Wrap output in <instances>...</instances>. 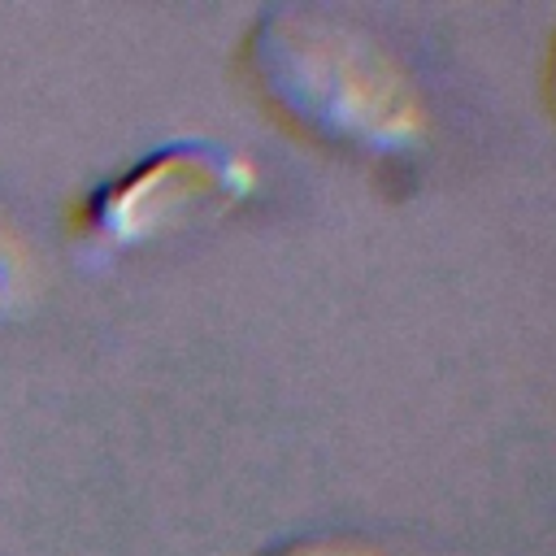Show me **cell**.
<instances>
[{
	"mask_svg": "<svg viewBox=\"0 0 556 556\" xmlns=\"http://www.w3.org/2000/svg\"><path fill=\"white\" fill-rule=\"evenodd\" d=\"M243 61L256 91L308 139L404 161L426 139V104L395 52L330 4H269L256 13Z\"/></svg>",
	"mask_w": 556,
	"mask_h": 556,
	"instance_id": "obj_1",
	"label": "cell"
},
{
	"mask_svg": "<svg viewBox=\"0 0 556 556\" xmlns=\"http://www.w3.org/2000/svg\"><path fill=\"white\" fill-rule=\"evenodd\" d=\"M252 182V165L222 143H165L135 161L126 174L109 178L91 195L87 222L100 239L143 243L230 213L239 200H248Z\"/></svg>",
	"mask_w": 556,
	"mask_h": 556,
	"instance_id": "obj_2",
	"label": "cell"
},
{
	"mask_svg": "<svg viewBox=\"0 0 556 556\" xmlns=\"http://www.w3.org/2000/svg\"><path fill=\"white\" fill-rule=\"evenodd\" d=\"M552 96H556V43H552Z\"/></svg>",
	"mask_w": 556,
	"mask_h": 556,
	"instance_id": "obj_4",
	"label": "cell"
},
{
	"mask_svg": "<svg viewBox=\"0 0 556 556\" xmlns=\"http://www.w3.org/2000/svg\"><path fill=\"white\" fill-rule=\"evenodd\" d=\"M256 556H374V552L339 534H291V539L261 547Z\"/></svg>",
	"mask_w": 556,
	"mask_h": 556,
	"instance_id": "obj_3",
	"label": "cell"
}]
</instances>
